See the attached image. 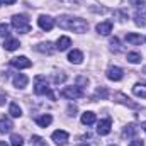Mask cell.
<instances>
[{
    "mask_svg": "<svg viewBox=\"0 0 146 146\" xmlns=\"http://www.w3.org/2000/svg\"><path fill=\"white\" fill-rule=\"evenodd\" d=\"M126 41H127V42H131V44H141V42H143V37H141V34L129 33V34L126 36Z\"/></svg>",
    "mask_w": 146,
    "mask_h": 146,
    "instance_id": "20",
    "label": "cell"
},
{
    "mask_svg": "<svg viewBox=\"0 0 146 146\" xmlns=\"http://www.w3.org/2000/svg\"><path fill=\"white\" fill-rule=\"evenodd\" d=\"M34 121H36L37 126H41V127H48V126L53 122V115H51V114H42V115H37Z\"/></svg>",
    "mask_w": 146,
    "mask_h": 146,
    "instance_id": "10",
    "label": "cell"
},
{
    "mask_svg": "<svg viewBox=\"0 0 146 146\" xmlns=\"http://www.w3.org/2000/svg\"><path fill=\"white\" fill-rule=\"evenodd\" d=\"M34 92H36L37 95H48L49 99H56L54 97V94L51 92V88H49V85H48V82H46V78L42 76V75H37L36 78H34Z\"/></svg>",
    "mask_w": 146,
    "mask_h": 146,
    "instance_id": "2",
    "label": "cell"
},
{
    "mask_svg": "<svg viewBox=\"0 0 146 146\" xmlns=\"http://www.w3.org/2000/svg\"><path fill=\"white\" fill-rule=\"evenodd\" d=\"M58 24L61 29H66V31H73V33H87L88 31V22L80 19V17H68V15H63L58 19Z\"/></svg>",
    "mask_w": 146,
    "mask_h": 146,
    "instance_id": "1",
    "label": "cell"
},
{
    "mask_svg": "<svg viewBox=\"0 0 146 146\" xmlns=\"http://www.w3.org/2000/svg\"><path fill=\"white\" fill-rule=\"evenodd\" d=\"M82 124H85V126H92V124H95V114L90 112V110L83 112V114H82Z\"/></svg>",
    "mask_w": 146,
    "mask_h": 146,
    "instance_id": "17",
    "label": "cell"
},
{
    "mask_svg": "<svg viewBox=\"0 0 146 146\" xmlns=\"http://www.w3.org/2000/svg\"><path fill=\"white\" fill-rule=\"evenodd\" d=\"M12 27L19 33H29L31 31V22L27 19V15L24 14H17L12 17Z\"/></svg>",
    "mask_w": 146,
    "mask_h": 146,
    "instance_id": "3",
    "label": "cell"
},
{
    "mask_svg": "<svg viewBox=\"0 0 146 146\" xmlns=\"http://www.w3.org/2000/svg\"><path fill=\"white\" fill-rule=\"evenodd\" d=\"M133 94L136 97H141V99H146V83H136L133 87Z\"/></svg>",
    "mask_w": 146,
    "mask_h": 146,
    "instance_id": "18",
    "label": "cell"
},
{
    "mask_svg": "<svg viewBox=\"0 0 146 146\" xmlns=\"http://www.w3.org/2000/svg\"><path fill=\"white\" fill-rule=\"evenodd\" d=\"M0 2H2L3 5H12V3H15L17 0H0Z\"/></svg>",
    "mask_w": 146,
    "mask_h": 146,
    "instance_id": "33",
    "label": "cell"
},
{
    "mask_svg": "<svg viewBox=\"0 0 146 146\" xmlns=\"http://www.w3.org/2000/svg\"><path fill=\"white\" fill-rule=\"evenodd\" d=\"M12 127H14V124L10 119H5V117L0 119V133H10Z\"/></svg>",
    "mask_w": 146,
    "mask_h": 146,
    "instance_id": "19",
    "label": "cell"
},
{
    "mask_svg": "<svg viewBox=\"0 0 146 146\" xmlns=\"http://www.w3.org/2000/svg\"><path fill=\"white\" fill-rule=\"evenodd\" d=\"M10 145L12 146H22L24 145L22 136H19V134H12V136H10Z\"/></svg>",
    "mask_w": 146,
    "mask_h": 146,
    "instance_id": "23",
    "label": "cell"
},
{
    "mask_svg": "<svg viewBox=\"0 0 146 146\" xmlns=\"http://www.w3.org/2000/svg\"><path fill=\"white\" fill-rule=\"evenodd\" d=\"M10 65L19 68V70H24V68H31V60H27L26 56H17V58H12L10 60Z\"/></svg>",
    "mask_w": 146,
    "mask_h": 146,
    "instance_id": "6",
    "label": "cell"
},
{
    "mask_svg": "<svg viewBox=\"0 0 146 146\" xmlns=\"http://www.w3.org/2000/svg\"><path fill=\"white\" fill-rule=\"evenodd\" d=\"M80 146H87V145H80Z\"/></svg>",
    "mask_w": 146,
    "mask_h": 146,
    "instance_id": "37",
    "label": "cell"
},
{
    "mask_svg": "<svg viewBox=\"0 0 146 146\" xmlns=\"http://www.w3.org/2000/svg\"><path fill=\"white\" fill-rule=\"evenodd\" d=\"M0 146H7V143L5 141H0Z\"/></svg>",
    "mask_w": 146,
    "mask_h": 146,
    "instance_id": "34",
    "label": "cell"
},
{
    "mask_svg": "<svg viewBox=\"0 0 146 146\" xmlns=\"http://www.w3.org/2000/svg\"><path fill=\"white\" fill-rule=\"evenodd\" d=\"M70 46H72V39L68 36H61L56 41V49H60V51H65V49H68Z\"/></svg>",
    "mask_w": 146,
    "mask_h": 146,
    "instance_id": "13",
    "label": "cell"
},
{
    "mask_svg": "<svg viewBox=\"0 0 146 146\" xmlns=\"http://www.w3.org/2000/svg\"><path fill=\"white\" fill-rule=\"evenodd\" d=\"M122 70L119 68V66H110L109 70H107V78L112 80V82H119V80H122Z\"/></svg>",
    "mask_w": 146,
    "mask_h": 146,
    "instance_id": "9",
    "label": "cell"
},
{
    "mask_svg": "<svg viewBox=\"0 0 146 146\" xmlns=\"http://www.w3.org/2000/svg\"><path fill=\"white\" fill-rule=\"evenodd\" d=\"M136 131H138V129H136V126H134V124H129V126L124 129L122 136H124V138H127V136H134V134H136Z\"/></svg>",
    "mask_w": 146,
    "mask_h": 146,
    "instance_id": "25",
    "label": "cell"
},
{
    "mask_svg": "<svg viewBox=\"0 0 146 146\" xmlns=\"http://www.w3.org/2000/svg\"><path fill=\"white\" fill-rule=\"evenodd\" d=\"M127 61L136 65V63L141 61V54H139V53H127Z\"/></svg>",
    "mask_w": 146,
    "mask_h": 146,
    "instance_id": "24",
    "label": "cell"
},
{
    "mask_svg": "<svg viewBox=\"0 0 146 146\" xmlns=\"http://www.w3.org/2000/svg\"><path fill=\"white\" fill-rule=\"evenodd\" d=\"M0 36H9V26L7 24H0Z\"/></svg>",
    "mask_w": 146,
    "mask_h": 146,
    "instance_id": "28",
    "label": "cell"
},
{
    "mask_svg": "<svg viewBox=\"0 0 146 146\" xmlns=\"http://www.w3.org/2000/svg\"><path fill=\"white\" fill-rule=\"evenodd\" d=\"M68 61H70V63H75V65H80V63L83 61V53L78 51V49L70 51V54H68Z\"/></svg>",
    "mask_w": 146,
    "mask_h": 146,
    "instance_id": "11",
    "label": "cell"
},
{
    "mask_svg": "<svg viewBox=\"0 0 146 146\" xmlns=\"http://www.w3.org/2000/svg\"><path fill=\"white\" fill-rule=\"evenodd\" d=\"M31 143H33V146H48L44 143V139L39 138V136H33V138H31Z\"/></svg>",
    "mask_w": 146,
    "mask_h": 146,
    "instance_id": "26",
    "label": "cell"
},
{
    "mask_svg": "<svg viewBox=\"0 0 146 146\" xmlns=\"http://www.w3.org/2000/svg\"><path fill=\"white\" fill-rule=\"evenodd\" d=\"M37 24H39V27L42 31H51L54 27V19H51L49 15H39Z\"/></svg>",
    "mask_w": 146,
    "mask_h": 146,
    "instance_id": "7",
    "label": "cell"
},
{
    "mask_svg": "<svg viewBox=\"0 0 146 146\" xmlns=\"http://www.w3.org/2000/svg\"><path fill=\"white\" fill-rule=\"evenodd\" d=\"M143 129L146 131V122H143Z\"/></svg>",
    "mask_w": 146,
    "mask_h": 146,
    "instance_id": "35",
    "label": "cell"
},
{
    "mask_svg": "<svg viewBox=\"0 0 146 146\" xmlns=\"http://www.w3.org/2000/svg\"><path fill=\"white\" fill-rule=\"evenodd\" d=\"M0 3H2V2H0Z\"/></svg>",
    "mask_w": 146,
    "mask_h": 146,
    "instance_id": "38",
    "label": "cell"
},
{
    "mask_svg": "<svg viewBox=\"0 0 146 146\" xmlns=\"http://www.w3.org/2000/svg\"><path fill=\"white\" fill-rule=\"evenodd\" d=\"M114 99H117V102H122V104H126V106H129V107H136V104L129 102V99H127L126 95H122V94H115Z\"/></svg>",
    "mask_w": 146,
    "mask_h": 146,
    "instance_id": "22",
    "label": "cell"
},
{
    "mask_svg": "<svg viewBox=\"0 0 146 146\" xmlns=\"http://www.w3.org/2000/svg\"><path fill=\"white\" fill-rule=\"evenodd\" d=\"M19 46H21L19 39H12V37H7V39H5V42H3V48H5L7 51H15Z\"/></svg>",
    "mask_w": 146,
    "mask_h": 146,
    "instance_id": "16",
    "label": "cell"
},
{
    "mask_svg": "<svg viewBox=\"0 0 146 146\" xmlns=\"http://www.w3.org/2000/svg\"><path fill=\"white\" fill-rule=\"evenodd\" d=\"M27 82H29V78L26 75H22V73H19V75L14 76V87H17V88H24L27 85Z\"/></svg>",
    "mask_w": 146,
    "mask_h": 146,
    "instance_id": "14",
    "label": "cell"
},
{
    "mask_svg": "<svg viewBox=\"0 0 146 146\" xmlns=\"http://www.w3.org/2000/svg\"><path fill=\"white\" fill-rule=\"evenodd\" d=\"M51 138H53V141H54L58 146H65L66 143H68V139H70L68 133H66V131H61V129L54 131V133L51 134Z\"/></svg>",
    "mask_w": 146,
    "mask_h": 146,
    "instance_id": "5",
    "label": "cell"
},
{
    "mask_svg": "<svg viewBox=\"0 0 146 146\" xmlns=\"http://www.w3.org/2000/svg\"><path fill=\"white\" fill-rule=\"evenodd\" d=\"M36 51L44 53V54H53V53H54V48H53L51 42H41V44L36 46Z\"/></svg>",
    "mask_w": 146,
    "mask_h": 146,
    "instance_id": "15",
    "label": "cell"
},
{
    "mask_svg": "<svg viewBox=\"0 0 146 146\" xmlns=\"http://www.w3.org/2000/svg\"><path fill=\"white\" fill-rule=\"evenodd\" d=\"M129 146H145V145H143L141 139H133V141L129 143Z\"/></svg>",
    "mask_w": 146,
    "mask_h": 146,
    "instance_id": "31",
    "label": "cell"
},
{
    "mask_svg": "<svg viewBox=\"0 0 146 146\" xmlns=\"http://www.w3.org/2000/svg\"><path fill=\"white\" fill-rule=\"evenodd\" d=\"M9 114H10L12 117H21V115H22V110H21V107H19L17 104L12 102V104L9 106Z\"/></svg>",
    "mask_w": 146,
    "mask_h": 146,
    "instance_id": "21",
    "label": "cell"
},
{
    "mask_svg": "<svg viewBox=\"0 0 146 146\" xmlns=\"http://www.w3.org/2000/svg\"><path fill=\"white\" fill-rule=\"evenodd\" d=\"M99 97H102V99H106V97H107V90H106L104 87L97 88V92H95V99H99Z\"/></svg>",
    "mask_w": 146,
    "mask_h": 146,
    "instance_id": "27",
    "label": "cell"
},
{
    "mask_svg": "<svg viewBox=\"0 0 146 146\" xmlns=\"http://www.w3.org/2000/svg\"><path fill=\"white\" fill-rule=\"evenodd\" d=\"M110 46H112V49L117 53L119 51V41H117V37H114V39H110Z\"/></svg>",
    "mask_w": 146,
    "mask_h": 146,
    "instance_id": "29",
    "label": "cell"
},
{
    "mask_svg": "<svg viewBox=\"0 0 146 146\" xmlns=\"http://www.w3.org/2000/svg\"><path fill=\"white\" fill-rule=\"evenodd\" d=\"M133 3H134V7H136V9H139V7H143L145 0H133Z\"/></svg>",
    "mask_w": 146,
    "mask_h": 146,
    "instance_id": "32",
    "label": "cell"
},
{
    "mask_svg": "<svg viewBox=\"0 0 146 146\" xmlns=\"http://www.w3.org/2000/svg\"><path fill=\"white\" fill-rule=\"evenodd\" d=\"M110 127H112V121L110 119H102L99 124H97V133L100 136H106L110 133Z\"/></svg>",
    "mask_w": 146,
    "mask_h": 146,
    "instance_id": "8",
    "label": "cell"
},
{
    "mask_svg": "<svg viewBox=\"0 0 146 146\" xmlns=\"http://www.w3.org/2000/svg\"><path fill=\"white\" fill-rule=\"evenodd\" d=\"M83 95V92L80 90V87H65L63 90H61V97H65V99H78V97H82Z\"/></svg>",
    "mask_w": 146,
    "mask_h": 146,
    "instance_id": "4",
    "label": "cell"
},
{
    "mask_svg": "<svg viewBox=\"0 0 146 146\" xmlns=\"http://www.w3.org/2000/svg\"><path fill=\"white\" fill-rule=\"evenodd\" d=\"M65 80H66V75H63V73L54 76V83H61V82H65Z\"/></svg>",
    "mask_w": 146,
    "mask_h": 146,
    "instance_id": "30",
    "label": "cell"
},
{
    "mask_svg": "<svg viewBox=\"0 0 146 146\" xmlns=\"http://www.w3.org/2000/svg\"><path fill=\"white\" fill-rule=\"evenodd\" d=\"M143 73H146V66H145V68H143Z\"/></svg>",
    "mask_w": 146,
    "mask_h": 146,
    "instance_id": "36",
    "label": "cell"
},
{
    "mask_svg": "<svg viewBox=\"0 0 146 146\" xmlns=\"http://www.w3.org/2000/svg\"><path fill=\"white\" fill-rule=\"evenodd\" d=\"M110 31H112V22H110V21H106V22L97 24V33H99V34L107 36V34H110Z\"/></svg>",
    "mask_w": 146,
    "mask_h": 146,
    "instance_id": "12",
    "label": "cell"
}]
</instances>
